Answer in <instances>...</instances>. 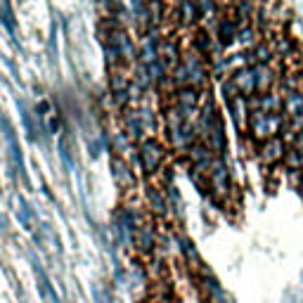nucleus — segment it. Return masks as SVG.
<instances>
[{"label":"nucleus","instance_id":"21","mask_svg":"<svg viewBox=\"0 0 303 303\" xmlns=\"http://www.w3.org/2000/svg\"><path fill=\"white\" fill-rule=\"evenodd\" d=\"M178 244H180V249H183V254H185L187 266L194 268V270H204V263H201V258H199L194 244H192L187 237H178Z\"/></svg>","mask_w":303,"mask_h":303},{"label":"nucleus","instance_id":"22","mask_svg":"<svg viewBox=\"0 0 303 303\" xmlns=\"http://www.w3.org/2000/svg\"><path fill=\"white\" fill-rule=\"evenodd\" d=\"M17 216H19V220H22V225H24L26 230H36V213H33V209L29 206V201H26L24 197H17Z\"/></svg>","mask_w":303,"mask_h":303},{"label":"nucleus","instance_id":"31","mask_svg":"<svg viewBox=\"0 0 303 303\" xmlns=\"http://www.w3.org/2000/svg\"><path fill=\"white\" fill-rule=\"evenodd\" d=\"M211 45H213V43H211V38L206 36L204 31H199L197 36H194V48H197L199 52H204V55H206V52L211 50Z\"/></svg>","mask_w":303,"mask_h":303},{"label":"nucleus","instance_id":"19","mask_svg":"<svg viewBox=\"0 0 303 303\" xmlns=\"http://www.w3.org/2000/svg\"><path fill=\"white\" fill-rule=\"evenodd\" d=\"M19 107V114H22V124H24V130H26V137L31 140V143H36L38 140V126H36V116H33L31 109H26V105L19 99L17 102Z\"/></svg>","mask_w":303,"mask_h":303},{"label":"nucleus","instance_id":"6","mask_svg":"<svg viewBox=\"0 0 303 303\" xmlns=\"http://www.w3.org/2000/svg\"><path fill=\"white\" fill-rule=\"evenodd\" d=\"M230 83L237 88V93H239V97H247L251 99L256 93H258V86H256V71L254 67H239L232 74V78H230Z\"/></svg>","mask_w":303,"mask_h":303},{"label":"nucleus","instance_id":"4","mask_svg":"<svg viewBox=\"0 0 303 303\" xmlns=\"http://www.w3.org/2000/svg\"><path fill=\"white\" fill-rule=\"evenodd\" d=\"M0 128H3V137H5V145H7V154L12 159L17 173L24 178V183H29V175H26V166H24V154H22V147H19V140H17V133H14L12 124L7 121L5 114H0Z\"/></svg>","mask_w":303,"mask_h":303},{"label":"nucleus","instance_id":"26","mask_svg":"<svg viewBox=\"0 0 303 303\" xmlns=\"http://www.w3.org/2000/svg\"><path fill=\"white\" fill-rule=\"evenodd\" d=\"M178 12H180L183 24H192V22H197V19L201 17V10H199V5H192V3H180Z\"/></svg>","mask_w":303,"mask_h":303},{"label":"nucleus","instance_id":"7","mask_svg":"<svg viewBox=\"0 0 303 303\" xmlns=\"http://www.w3.org/2000/svg\"><path fill=\"white\" fill-rule=\"evenodd\" d=\"M183 67L187 69V78H190V88H197V86H204L206 78H209V71H206L201 57L192 50V52H185L183 55Z\"/></svg>","mask_w":303,"mask_h":303},{"label":"nucleus","instance_id":"17","mask_svg":"<svg viewBox=\"0 0 303 303\" xmlns=\"http://www.w3.org/2000/svg\"><path fill=\"white\" fill-rule=\"evenodd\" d=\"M159 57H161V62H164V67L175 69L180 64V48L173 41H164L159 45Z\"/></svg>","mask_w":303,"mask_h":303},{"label":"nucleus","instance_id":"37","mask_svg":"<svg viewBox=\"0 0 303 303\" xmlns=\"http://www.w3.org/2000/svg\"><path fill=\"white\" fill-rule=\"evenodd\" d=\"M93 296L97 303H112V298H109V294L107 291H102L99 287H93Z\"/></svg>","mask_w":303,"mask_h":303},{"label":"nucleus","instance_id":"25","mask_svg":"<svg viewBox=\"0 0 303 303\" xmlns=\"http://www.w3.org/2000/svg\"><path fill=\"white\" fill-rule=\"evenodd\" d=\"M126 133H130V137H135V140H140L143 143L145 140V128H143V124H140V118H137V114L135 112H128L126 114Z\"/></svg>","mask_w":303,"mask_h":303},{"label":"nucleus","instance_id":"30","mask_svg":"<svg viewBox=\"0 0 303 303\" xmlns=\"http://www.w3.org/2000/svg\"><path fill=\"white\" fill-rule=\"evenodd\" d=\"M147 71H149V78L152 80H164V76H166V67H164V62H154V64H149L147 67Z\"/></svg>","mask_w":303,"mask_h":303},{"label":"nucleus","instance_id":"27","mask_svg":"<svg viewBox=\"0 0 303 303\" xmlns=\"http://www.w3.org/2000/svg\"><path fill=\"white\" fill-rule=\"evenodd\" d=\"M0 22L5 24V29L10 31V36H12V41L17 43V26H14V17H12V10H10V5H0Z\"/></svg>","mask_w":303,"mask_h":303},{"label":"nucleus","instance_id":"32","mask_svg":"<svg viewBox=\"0 0 303 303\" xmlns=\"http://www.w3.org/2000/svg\"><path fill=\"white\" fill-rule=\"evenodd\" d=\"M285 161H287V164H289L291 168H303V156L296 152V147L287 149V156H285Z\"/></svg>","mask_w":303,"mask_h":303},{"label":"nucleus","instance_id":"18","mask_svg":"<svg viewBox=\"0 0 303 303\" xmlns=\"http://www.w3.org/2000/svg\"><path fill=\"white\" fill-rule=\"evenodd\" d=\"M254 71H256V86H258V93L260 95L270 93L272 83H275V74H272L270 64H258V67H254Z\"/></svg>","mask_w":303,"mask_h":303},{"label":"nucleus","instance_id":"16","mask_svg":"<svg viewBox=\"0 0 303 303\" xmlns=\"http://www.w3.org/2000/svg\"><path fill=\"white\" fill-rule=\"evenodd\" d=\"M254 107L260 109V112L266 114H279L282 112V97L275 93H266V95H258L254 99Z\"/></svg>","mask_w":303,"mask_h":303},{"label":"nucleus","instance_id":"20","mask_svg":"<svg viewBox=\"0 0 303 303\" xmlns=\"http://www.w3.org/2000/svg\"><path fill=\"white\" fill-rule=\"evenodd\" d=\"M237 36H239V31H237V19L223 17L220 22H218V38H220V43L223 45L232 43Z\"/></svg>","mask_w":303,"mask_h":303},{"label":"nucleus","instance_id":"36","mask_svg":"<svg viewBox=\"0 0 303 303\" xmlns=\"http://www.w3.org/2000/svg\"><path fill=\"white\" fill-rule=\"evenodd\" d=\"M168 199H171V206H173L175 213H180V197L175 192V187H168Z\"/></svg>","mask_w":303,"mask_h":303},{"label":"nucleus","instance_id":"3","mask_svg":"<svg viewBox=\"0 0 303 303\" xmlns=\"http://www.w3.org/2000/svg\"><path fill=\"white\" fill-rule=\"evenodd\" d=\"M206 185H209L211 194H213L218 201H225V199L232 194V180H230V171L223 161H216V164L211 166Z\"/></svg>","mask_w":303,"mask_h":303},{"label":"nucleus","instance_id":"35","mask_svg":"<svg viewBox=\"0 0 303 303\" xmlns=\"http://www.w3.org/2000/svg\"><path fill=\"white\" fill-rule=\"evenodd\" d=\"M59 152H62V161L64 166H67V171H71V154H69V147H67V140H59Z\"/></svg>","mask_w":303,"mask_h":303},{"label":"nucleus","instance_id":"11","mask_svg":"<svg viewBox=\"0 0 303 303\" xmlns=\"http://www.w3.org/2000/svg\"><path fill=\"white\" fill-rule=\"evenodd\" d=\"M173 105L180 107L183 112L187 114H194L201 107V95H199L197 88H175V93H173Z\"/></svg>","mask_w":303,"mask_h":303},{"label":"nucleus","instance_id":"38","mask_svg":"<svg viewBox=\"0 0 303 303\" xmlns=\"http://www.w3.org/2000/svg\"><path fill=\"white\" fill-rule=\"evenodd\" d=\"M5 232H7V220H5V216L0 213V237L5 235Z\"/></svg>","mask_w":303,"mask_h":303},{"label":"nucleus","instance_id":"14","mask_svg":"<svg viewBox=\"0 0 303 303\" xmlns=\"http://www.w3.org/2000/svg\"><path fill=\"white\" fill-rule=\"evenodd\" d=\"M282 112L291 116V121L303 116V95L298 90H287L282 97Z\"/></svg>","mask_w":303,"mask_h":303},{"label":"nucleus","instance_id":"28","mask_svg":"<svg viewBox=\"0 0 303 303\" xmlns=\"http://www.w3.org/2000/svg\"><path fill=\"white\" fill-rule=\"evenodd\" d=\"M133 83H137L143 90H147V88H149L152 78H149V71H147L145 64H137V67H135V80H133Z\"/></svg>","mask_w":303,"mask_h":303},{"label":"nucleus","instance_id":"15","mask_svg":"<svg viewBox=\"0 0 303 303\" xmlns=\"http://www.w3.org/2000/svg\"><path fill=\"white\" fill-rule=\"evenodd\" d=\"M112 175H114V180H116V185L124 187V190L133 187V183H135V178H133V173H130L128 164H126L121 156H114L112 159Z\"/></svg>","mask_w":303,"mask_h":303},{"label":"nucleus","instance_id":"10","mask_svg":"<svg viewBox=\"0 0 303 303\" xmlns=\"http://www.w3.org/2000/svg\"><path fill=\"white\" fill-rule=\"evenodd\" d=\"M29 258H31V266H33V275H36V279H38V291H41V296H43L45 301H50V303H59V296H57L55 287L50 285L48 272L43 270V263L38 260L36 254H31Z\"/></svg>","mask_w":303,"mask_h":303},{"label":"nucleus","instance_id":"8","mask_svg":"<svg viewBox=\"0 0 303 303\" xmlns=\"http://www.w3.org/2000/svg\"><path fill=\"white\" fill-rule=\"evenodd\" d=\"M287 156V147L282 143V137H272V140H266L260 143L258 147V159L266 164V166H275Z\"/></svg>","mask_w":303,"mask_h":303},{"label":"nucleus","instance_id":"29","mask_svg":"<svg viewBox=\"0 0 303 303\" xmlns=\"http://www.w3.org/2000/svg\"><path fill=\"white\" fill-rule=\"evenodd\" d=\"M254 57H256V67H258V64H268L272 57V50L268 48V45H256Z\"/></svg>","mask_w":303,"mask_h":303},{"label":"nucleus","instance_id":"24","mask_svg":"<svg viewBox=\"0 0 303 303\" xmlns=\"http://www.w3.org/2000/svg\"><path fill=\"white\" fill-rule=\"evenodd\" d=\"M130 88V80L128 76L124 74V71H118V69H114L112 74H109V90H112V95L116 97V95H126Z\"/></svg>","mask_w":303,"mask_h":303},{"label":"nucleus","instance_id":"13","mask_svg":"<svg viewBox=\"0 0 303 303\" xmlns=\"http://www.w3.org/2000/svg\"><path fill=\"white\" fill-rule=\"evenodd\" d=\"M201 289H204L206 294V301L209 303H230L228 294L223 291V287H220V282H218L211 272H204V282H201Z\"/></svg>","mask_w":303,"mask_h":303},{"label":"nucleus","instance_id":"39","mask_svg":"<svg viewBox=\"0 0 303 303\" xmlns=\"http://www.w3.org/2000/svg\"><path fill=\"white\" fill-rule=\"evenodd\" d=\"M301 192H303V183H301Z\"/></svg>","mask_w":303,"mask_h":303},{"label":"nucleus","instance_id":"1","mask_svg":"<svg viewBox=\"0 0 303 303\" xmlns=\"http://www.w3.org/2000/svg\"><path fill=\"white\" fill-rule=\"evenodd\" d=\"M282 128H285L282 114H266V112H260V109H256V107H251L247 130L254 137H258V140L266 143V140H272V137H279Z\"/></svg>","mask_w":303,"mask_h":303},{"label":"nucleus","instance_id":"33","mask_svg":"<svg viewBox=\"0 0 303 303\" xmlns=\"http://www.w3.org/2000/svg\"><path fill=\"white\" fill-rule=\"evenodd\" d=\"M256 31L251 29V26H247V29H241L239 36H237V41H239L241 45H256Z\"/></svg>","mask_w":303,"mask_h":303},{"label":"nucleus","instance_id":"12","mask_svg":"<svg viewBox=\"0 0 303 303\" xmlns=\"http://www.w3.org/2000/svg\"><path fill=\"white\" fill-rule=\"evenodd\" d=\"M133 244H135L137 251H143V254H149V251L156 247V232H154V228H152L149 223H143L140 228L135 230Z\"/></svg>","mask_w":303,"mask_h":303},{"label":"nucleus","instance_id":"9","mask_svg":"<svg viewBox=\"0 0 303 303\" xmlns=\"http://www.w3.org/2000/svg\"><path fill=\"white\" fill-rule=\"evenodd\" d=\"M185 154H187V159L194 164L197 171H204V168H209V171H211V166L216 164V152H213V149H211L206 143H194L185 152Z\"/></svg>","mask_w":303,"mask_h":303},{"label":"nucleus","instance_id":"23","mask_svg":"<svg viewBox=\"0 0 303 303\" xmlns=\"http://www.w3.org/2000/svg\"><path fill=\"white\" fill-rule=\"evenodd\" d=\"M147 201H149V209L154 211L156 216H164L168 211V199L156 187H147Z\"/></svg>","mask_w":303,"mask_h":303},{"label":"nucleus","instance_id":"5","mask_svg":"<svg viewBox=\"0 0 303 303\" xmlns=\"http://www.w3.org/2000/svg\"><path fill=\"white\" fill-rule=\"evenodd\" d=\"M105 36H107V43L105 45H112V48H116L118 55L124 57V62H135L137 50H135V45H133V41H130V36L124 31V29H118V26H114V29H107Z\"/></svg>","mask_w":303,"mask_h":303},{"label":"nucleus","instance_id":"34","mask_svg":"<svg viewBox=\"0 0 303 303\" xmlns=\"http://www.w3.org/2000/svg\"><path fill=\"white\" fill-rule=\"evenodd\" d=\"M126 147H128V137H126L124 133H116V135H114V152L121 154V152H126Z\"/></svg>","mask_w":303,"mask_h":303},{"label":"nucleus","instance_id":"2","mask_svg":"<svg viewBox=\"0 0 303 303\" xmlns=\"http://www.w3.org/2000/svg\"><path fill=\"white\" fill-rule=\"evenodd\" d=\"M137 159H140V166L147 175H154L161 168L164 159H166V147L156 140V137H145L140 147H137Z\"/></svg>","mask_w":303,"mask_h":303}]
</instances>
